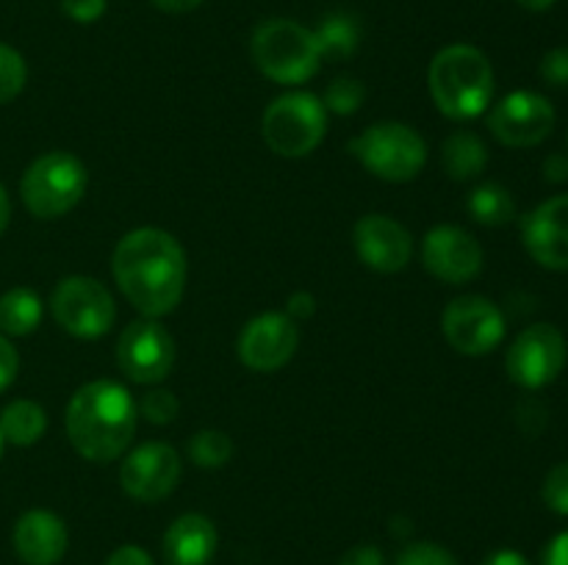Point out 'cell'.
<instances>
[{"instance_id":"obj_1","label":"cell","mask_w":568,"mask_h":565,"mask_svg":"<svg viewBox=\"0 0 568 565\" xmlns=\"http://www.w3.org/2000/svg\"><path fill=\"white\" fill-rule=\"evenodd\" d=\"M111 271L128 302L148 319H161L181 305L186 291V253L172 233L139 227L120 238Z\"/></svg>"},{"instance_id":"obj_2","label":"cell","mask_w":568,"mask_h":565,"mask_svg":"<svg viewBox=\"0 0 568 565\" xmlns=\"http://www.w3.org/2000/svg\"><path fill=\"white\" fill-rule=\"evenodd\" d=\"M136 419V402L120 382L92 380L78 388L67 404V435L81 458L109 463L128 449Z\"/></svg>"},{"instance_id":"obj_3","label":"cell","mask_w":568,"mask_h":565,"mask_svg":"<svg viewBox=\"0 0 568 565\" xmlns=\"http://www.w3.org/2000/svg\"><path fill=\"white\" fill-rule=\"evenodd\" d=\"M430 97L449 120H475L491 105L494 66L483 50L471 44H449L433 59Z\"/></svg>"},{"instance_id":"obj_4","label":"cell","mask_w":568,"mask_h":565,"mask_svg":"<svg viewBox=\"0 0 568 565\" xmlns=\"http://www.w3.org/2000/svg\"><path fill=\"white\" fill-rule=\"evenodd\" d=\"M253 61L270 81L305 83L320 72L322 53L314 31L294 20H266L253 33Z\"/></svg>"},{"instance_id":"obj_5","label":"cell","mask_w":568,"mask_h":565,"mask_svg":"<svg viewBox=\"0 0 568 565\" xmlns=\"http://www.w3.org/2000/svg\"><path fill=\"white\" fill-rule=\"evenodd\" d=\"M349 153L366 172L388 183H408L425 170L427 144L405 122H377L349 142Z\"/></svg>"},{"instance_id":"obj_6","label":"cell","mask_w":568,"mask_h":565,"mask_svg":"<svg viewBox=\"0 0 568 565\" xmlns=\"http://www.w3.org/2000/svg\"><path fill=\"white\" fill-rule=\"evenodd\" d=\"M87 166L64 150H53L33 161L20 183L26 208L37 219H59L70 214L87 194Z\"/></svg>"},{"instance_id":"obj_7","label":"cell","mask_w":568,"mask_h":565,"mask_svg":"<svg viewBox=\"0 0 568 565\" xmlns=\"http://www.w3.org/2000/svg\"><path fill=\"white\" fill-rule=\"evenodd\" d=\"M266 147L283 158L314 153L327 133V109L316 94L288 92L270 103L261 120Z\"/></svg>"},{"instance_id":"obj_8","label":"cell","mask_w":568,"mask_h":565,"mask_svg":"<svg viewBox=\"0 0 568 565\" xmlns=\"http://www.w3.org/2000/svg\"><path fill=\"white\" fill-rule=\"evenodd\" d=\"M50 310L53 319L75 338L105 336L116 319V305L109 288L94 277L72 275L55 286L50 297Z\"/></svg>"},{"instance_id":"obj_9","label":"cell","mask_w":568,"mask_h":565,"mask_svg":"<svg viewBox=\"0 0 568 565\" xmlns=\"http://www.w3.org/2000/svg\"><path fill=\"white\" fill-rule=\"evenodd\" d=\"M116 363L136 386H159L175 366V338L159 319H136L116 341Z\"/></svg>"},{"instance_id":"obj_10","label":"cell","mask_w":568,"mask_h":565,"mask_svg":"<svg viewBox=\"0 0 568 565\" xmlns=\"http://www.w3.org/2000/svg\"><path fill=\"white\" fill-rule=\"evenodd\" d=\"M566 338L555 325H532L519 332L508 349L505 358V369L516 386L527 388V391H538V388L549 386L560 377L566 366Z\"/></svg>"},{"instance_id":"obj_11","label":"cell","mask_w":568,"mask_h":565,"mask_svg":"<svg viewBox=\"0 0 568 565\" xmlns=\"http://www.w3.org/2000/svg\"><path fill=\"white\" fill-rule=\"evenodd\" d=\"M442 327L449 347L460 355H469V358L488 355L505 338V316L499 305H494L486 297H477V294L453 299L444 308Z\"/></svg>"},{"instance_id":"obj_12","label":"cell","mask_w":568,"mask_h":565,"mask_svg":"<svg viewBox=\"0 0 568 565\" xmlns=\"http://www.w3.org/2000/svg\"><path fill=\"white\" fill-rule=\"evenodd\" d=\"M181 471V454L170 443L150 441L122 460L120 485L136 502H161L178 487Z\"/></svg>"},{"instance_id":"obj_13","label":"cell","mask_w":568,"mask_h":565,"mask_svg":"<svg viewBox=\"0 0 568 565\" xmlns=\"http://www.w3.org/2000/svg\"><path fill=\"white\" fill-rule=\"evenodd\" d=\"M488 127L505 147H536L552 133L555 109L538 92H510L494 105Z\"/></svg>"},{"instance_id":"obj_14","label":"cell","mask_w":568,"mask_h":565,"mask_svg":"<svg viewBox=\"0 0 568 565\" xmlns=\"http://www.w3.org/2000/svg\"><path fill=\"white\" fill-rule=\"evenodd\" d=\"M300 347V327L297 321L288 319L286 314H261L244 325L242 336L236 341L239 360L247 369L270 374V371L283 369L294 358Z\"/></svg>"},{"instance_id":"obj_15","label":"cell","mask_w":568,"mask_h":565,"mask_svg":"<svg viewBox=\"0 0 568 565\" xmlns=\"http://www.w3.org/2000/svg\"><path fill=\"white\" fill-rule=\"evenodd\" d=\"M422 264L436 280L464 286L483 271V247L464 227L438 225L422 242Z\"/></svg>"},{"instance_id":"obj_16","label":"cell","mask_w":568,"mask_h":565,"mask_svg":"<svg viewBox=\"0 0 568 565\" xmlns=\"http://www.w3.org/2000/svg\"><path fill=\"white\" fill-rule=\"evenodd\" d=\"M353 244L364 266L381 271V275H394L408 266L414 255V238L399 225L397 219L386 214L361 216L355 222Z\"/></svg>"},{"instance_id":"obj_17","label":"cell","mask_w":568,"mask_h":565,"mask_svg":"<svg viewBox=\"0 0 568 565\" xmlns=\"http://www.w3.org/2000/svg\"><path fill=\"white\" fill-rule=\"evenodd\" d=\"M527 253L544 269H568V194L538 205L521 225Z\"/></svg>"},{"instance_id":"obj_18","label":"cell","mask_w":568,"mask_h":565,"mask_svg":"<svg viewBox=\"0 0 568 565\" xmlns=\"http://www.w3.org/2000/svg\"><path fill=\"white\" fill-rule=\"evenodd\" d=\"M14 552L26 565H55L67 552V526L50 510H28L14 524Z\"/></svg>"},{"instance_id":"obj_19","label":"cell","mask_w":568,"mask_h":565,"mask_svg":"<svg viewBox=\"0 0 568 565\" xmlns=\"http://www.w3.org/2000/svg\"><path fill=\"white\" fill-rule=\"evenodd\" d=\"M216 526L200 513H186L164 535V565H209L216 552Z\"/></svg>"},{"instance_id":"obj_20","label":"cell","mask_w":568,"mask_h":565,"mask_svg":"<svg viewBox=\"0 0 568 565\" xmlns=\"http://www.w3.org/2000/svg\"><path fill=\"white\" fill-rule=\"evenodd\" d=\"M442 164L453 181H471L486 170L488 150L477 133L455 131L442 147Z\"/></svg>"},{"instance_id":"obj_21","label":"cell","mask_w":568,"mask_h":565,"mask_svg":"<svg viewBox=\"0 0 568 565\" xmlns=\"http://www.w3.org/2000/svg\"><path fill=\"white\" fill-rule=\"evenodd\" d=\"M44 430H48V415H44L42 404L31 402V399H14L0 413V435L6 443L33 446L44 435Z\"/></svg>"},{"instance_id":"obj_22","label":"cell","mask_w":568,"mask_h":565,"mask_svg":"<svg viewBox=\"0 0 568 565\" xmlns=\"http://www.w3.org/2000/svg\"><path fill=\"white\" fill-rule=\"evenodd\" d=\"M42 321V299L31 288H11L0 297V332L3 336H31Z\"/></svg>"},{"instance_id":"obj_23","label":"cell","mask_w":568,"mask_h":565,"mask_svg":"<svg viewBox=\"0 0 568 565\" xmlns=\"http://www.w3.org/2000/svg\"><path fill=\"white\" fill-rule=\"evenodd\" d=\"M316 44H320V53L322 59H331V61H344L349 55H355L361 44V22L355 20L353 14H327L325 20L316 25L314 31Z\"/></svg>"},{"instance_id":"obj_24","label":"cell","mask_w":568,"mask_h":565,"mask_svg":"<svg viewBox=\"0 0 568 565\" xmlns=\"http://www.w3.org/2000/svg\"><path fill=\"white\" fill-rule=\"evenodd\" d=\"M469 214L471 219L486 227H499L514 222L516 203L510 192L499 183H483L469 194Z\"/></svg>"},{"instance_id":"obj_25","label":"cell","mask_w":568,"mask_h":565,"mask_svg":"<svg viewBox=\"0 0 568 565\" xmlns=\"http://www.w3.org/2000/svg\"><path fill=\"white\" fill-rule=\"evenodd\" d=\"M189 458L200 469H222L233 458V441L222 430H200L189 441Z\"/></svg>"},{"instance_id":"obj_26","label":"cell","mask_w":568,"mask_h":565,"mask_svg":"<svg viewBox=\"0 0 568 565\" xmlns=\"http://www.w3.org/2000/svg\"><path fill=\"white\" fill-rule=\"evenodd\" d=\"M28 66L14 48L0 42V105L11 103L26 89Z\"/></svg>"},{"instance_id":"obj_27","label":"cell","mask_w":568,"mask_h":565,"mask_svg":"<svg viewBox=\"0 0 568 565\" xmlns=\"http://www.w3.org/2000/svg\"><path fill=\"white\" fill-rule=\"evenodd\" d=\"M364 97H366L364 83L355 81V78H336V81L327 86L322 103H325V109L333 111V114L347 116V114H355V111L361 109Z\"/></svg>"},{"instance_id":"obj_28","label":"cell","mask_w":568,"mask_h":565,"mask_svg":"<svg viewBox=\"0 0 568 565\" xmlns=\"http://www.w3.org/2000/svg\"><path fill=\"white\" fill-rule=\"evenodd\" d=\"M139 415H144V419L150 421V424H170V421H175L178 410H181V404H178L175 393L164 391V388H155V391H148L142 397V402L136 404Z\"/></svg>"},{"instance_id":"obj_29","label":"cell","mask_w":568,"mask_h":565,"mask_svg":"<svg viewBox=\"0 0 568 565\" xmlns=\"http://www.w3.org/2000/svg\"><path fill=\"white\" fill-rule=\"evenodd\" d=\"M397 565H458V559L449 548L438 546V543L416 541L399 552Z\"/></svg>"},{"instance_id":"obj_30","label":"cell","mask_w":568,"mask_h":565,"mask_svg":"<svg viewBox=\"0 0 568 565\" xmlns=\"http://www.w3.org/2000/svg\"><path fill=\"white\" fill-rule=\"evenodd\" d=\"M541 496L547 502V507L558 515H568V460L558 463L547 474L541 487Z\"/></svg>"},{"instance_id":"obj_31","label":"cell","mask_w":568,"mask_h":565,"mask_svg":"<svg viewBox=\"0 0 568 565\" xmlns=\"http://www.w3.org/2000/svg\"><path fill=\"white\" fill-rule=\"evenodd\" d=\"M541 78L549 86H568V48H555L544 55Z\"/></svg>"},{"instance_id":"obj_32","label":"cell","mask_w":568,"mask_h":565,"mask_svg":"<svg viewBox=\"0 0 568 565\" xmlns=\"http://www.w3.org/2000/svg\"><path fill=\"white\" fill-rule=\"evenodd\" d=\"M109 0H61V9L75 22H94L105 14Z\"/></svg>"},{"instance_id":"obj_33","label":"cell","mask_w":568,"mask_h":565,"mask_svg":"<svg viewBox=\"0 0 568 565\" xmlns=\"http://www.w3.org/2000/svg\"><path fill=\"white\" fill-rule=\"evenodd\" d=\"M17 369H20V355H17V349L11 347L9 338L0 332V393L14 382Z\"/></svg>"},{"instance_id":"obj_34","label":"cell","mask_w":568,"mask_h":565,"mask_svg":"<svg viewBox=\"0 0 568 565\" xmlns=\"http://www.w3.org/2000/svg\"><path fill=\"white\" fill-rule=\"evenodd\" d=\"M338 565H386V557H383L381 548L372 546V543H361V546L349 548Z\"/></svg>"},{"instance_id":"obj_35","label":"cell","mask_w":568,"mask_h":565,"mask_svg":"<svg viewBox=\"0 0 568 565\" xmlns=\"http://www.w3.org/2000/svg\"><path fill=\"white\" fill-rule=\"evenodd\" d=\"M314 310H316L314 294L297 291V294H292V297H288V305H286L288 319H294V321L311 319V316H314Z\"/></svg>"},{"instance_id":"obj_36","label":"cell","mask_w":568,"mask_h":565,"mask_svg":"<svg viewBox=\"0 0 568 565\" xmlns=\"http://www.w3.org/2000/svg\"><path fill=\"white\" fill-rule=\"evenodd\" d=\"M105 565H153V557L142 546H120L111 552Z\"/></svg>"},{"instance_id":"obj_37","label":"cell","mask_w":568,"mask_h":565,"mask_svg":"<svg viewBox=\"0 0 568 565\" xmlns=\"http://www.w3.org/2000/svg\"><path fill=\"white\" fill-rule=\"evenodd\" d=\"M544 565H568V532H560L544 548Z\"/></svg>"},{"instance_id":"obj_38","label":"cell","mask_w":568,"mask_h":565,"mask_svg":"<svg viewBox=\"0 0 568 565\" xmlns=\"http://www.w3.org/2000/svg\"><path fill=\"white\" fill-rule=\"evenodd\" d=\"M544 172H547V181H552V183L568 181V155H564V153L549 155L547 164H544Z\"/></svg>"},{"instance_id":"obj_39","label":"cell","mask_w":568,"mask_h":565,"mask_svg":"<svg viewBox=\"0 0 568 565\" xmlns=\"http://www.w3.org/2000/svg\"><path fill=\"white\" fill-rule=\"evenodd\" d=\"M483 565H530V559L525 554L514 552V548H499V552H491Z\"/></svg>"},{"instance_id":"obj_40","label":"cell","mask_w":568,"mask_h":565,"mask_svg":"<svg viewBox=\"0 0 568 565\" xmlns=\"http://www.w3.org/2000/svg\"><path fill=\"white\" fill-rule=\"evenodd\" d=\"M203 0H153V6L164 14H186V11H194Z\"/></svg>"},{"instance_id":"obj_41","label":"cell","mask_w":568,"mask_h":565,"mask_svg":"<svg viewBox=\"0 0 568 565\" xmlns=\"http://www.w3.org/2000/svg\"><path fill=\"white\" fill-rule=\"evenodd\" d=\"M9 219H11V199H9V192L3 188V183H0V236H3L6 227H9Z\"/></svg>"},{"instance_id":"obj_42","label":"cell","mask_w":568,"mask_h":565,"mask_svg":"<svg viewBox=\"0 0 568 565\" xmlns=\"http://www.w3.org/2000/svg\"><path fill=\"white\" fill-rule=\"evenodd\" d=\"M519 6H525L527 11H547L552 9L555 0H519Z\"/></svg>"},{"instance_id":"obj_43","label":"cell","mask_w":568,"mask_h":565,"mask_svg":"<svg viewBox=\"0 0 568 565\" xmlns=\"http://www.w3.org/2000/svg\"><path fill=\"white\" fill-rule=\"evenodd\" d=\"M3 443H6V441H3V435H0V452H3Z\"/></svg>"}]
</instances>
